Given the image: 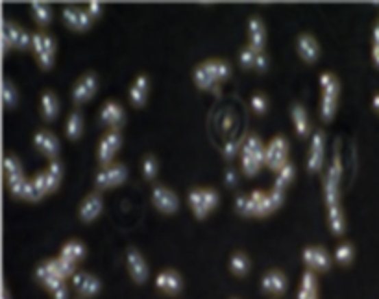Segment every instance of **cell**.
I'll list each match as a JSON object with an SVG mask.
<instances>
[{"mask_svg": "<svg viewBox=\"0 0 379 299\" xmlns=\"http://www.w3.org/2000/svg\"><path fill=\"white\" fill-rule=\"evenodd\" d=\"M187 200L193 209V214L198 220H204L219 205V192L215 189H193L187 196Z\"/></svg>", "mask_w": 379, "mask_h": 299, "instance_id": "1", "label": "cell"}, {"mask_svg": "<svg viewBox=\"0 0 379 299\" xmlns=\"http://www.w3.org/2000/svg\"><path fill=\"white\" fill-rule=\"evenodd\" d=\"M289 142L285 137L278 135L267 146V155H265V165L272 172H280L289 161Z\"/></svg>", "mask_w": 379, "mask_h": 299, "instance_id": "2", "label": "cell"}, {"mask_svg": "<svg viewBox=\"0 0 379 299\" xmlns=\"http://www.w3.org/2000/svg\"><path fill=\"white\" fill-rule=\"evenodd\" d=\"M252 200L256 205V216H269L283 205V190L272 189L269 192L265 190H254L252 192Z\"/></svg>", "mask_w": 379, "mask_h": 299, "instance_id": "3", "label": "cell"}, {"mask_svg": "<svg viewBox=\"0 0 379 299\" xmlns=\"http://www.w3.org/2000/svg\"><path fill=\"white\" fill-rule=\"evenodd\" d=\"M128 177V170L124 165H110V166H102L100 172L97 174V187L100 190L106 189H113V187H119L123 185Z\"/></svg>", "mask_w": 379, "mask_h": 299, "instance_id": "4", "label": "cell"}, {"mask_svg": "<svg viewBox=\"0 0 379 299\" xmlns=\"http://www.w3.org/2000/svg\"><path fill=\"white\" fill-rule=\"evenodd\" d=\"M152 203L154 207L163 214H174L178 211V207H180V200H178L176 192L169 189V187H163V185L154 187Z\"/></svg>", "mask_w": 379, "mask_h": 299, "instance_id": "5", "label": "cell"}, {"mask_svg": "<svg viewBox=\"0 0 379 299\" xmlns=\"http://www.w3.org/2000/svg\"><path fill=\"white\" fill-rule=\"evenodd\" d=\"M304 264L307 270L313 272H328L331 268V255L324 248H318V246H309L302 253Z\"/></svg>", "mask_w": 379, "mask_h": 299, "instance_id": "6", "label": "cell"}, {"mask_svg": "<svg viewBox=\"0 0 379 299\" xmlns=\"http://www.w3.org/2000/svg\"><path fill=\"white\" fill-rule=\"evenodd\" d=\"M62 15H63V21H65V25L74 31H86L89 30L93 25L91 13L87 12V10H82V8H76V6L63 8Z\"/></svg>", "mask_w": 379, "mask_h": 299, "instance_id": "7", "label": "cell"}, {"mask_svg": "<svg viewBox=\"0 0 379 299\" xmlns=\"http://www.w3.org/2000/svg\"><path fill=\"white\" fill-rule=\"evenodd\" d=\"M71 279H73L74 290H76L82 298H95V296L100 292V288H102L100 279H97L95 275L87 274V272H76Z\"/></svg>", "mask_w": 379, "mask_h": 299, "instance_id": "8", "label": "cell"}, {"mask_svg": "<svg viewBox=\"0 0 379 299\" xmlns=\"http://www.w3.org/2000/svg\"><path fill=\"white\" fill-rule=\"evenodd\" d=\"M121 144H123V139H121L119 131H110L108 135H104V139L98 144V161H100V165L110 166Z\"/></svg>", "mask_w": 379, "mask_h": 299, "instance_id": "9", "label": "cell"}, {"mask_svg": "<svg viewBox=\"0 0 379 299\" xmlns=\"http://www.w3.org/2000/svg\"><path fill=\"white\" fill-rule=\"evenodd\" d=\"M126 263H128L130 277H132L137 285H143V283L147 281L150 270H148V264L147 261H145V257H143L139 251L130 248L128 255H126Z\"/></svg>", "mask_w": 379, "mask_h": 299, "instance_id": "10", "label": "cell"}, {"mask_svg": "<svg viewBox=\"0 0 379 299\" xmlns=\"http://www.w3.org/2000/svg\"><path fill=\"white\" fill-rule=\"evenodd\" d=\"M98 89V81L95 74H86L76 81V86L73 89V102L74 104H84L87 100H91L95 96V92Z\"/></svg>", "mask_w": 379, "mask_h": 299, "instance_id": "11", "label": "cell"}, {"mask_svg": "<svg viewBox=\"0 0 379 299\" xmlns=\"http://www.w3.org/2000/svg\"><path fill=\"white\" fill-rule=\"evenodd\" d=\"M324 150H326V139L322 131H317L313 135L311 146H309V159H307V170L318 172L324 165Z\"/></svg>", "mask_w": 379, "mask_h": 299, "instance_id": "12", "label": "cell"}, {"mask_svg": "<svg viewBox=\"0 0 379 299\" xmlns=\"http://www.w3.org/2000/svg\"><path fill=\"white\" fill-rule=\"evenodd\" d=\"M296 50H298L302 60L309 65H315L320 57V47H318L317 39L311 34H302L296 39Z\"/></svg>", "mask_w": 379, "mask_h": 299, "instance_id": "13", "label": "cell"}, {"mask_svg": "<svg viewBox=\"0 0 379 299\" xmlns=\"http://www.w3.org/2000/svg\"><path fill=\"white\" fill-rule=\"evenodd\" d=\"M156 288H158L159 292L169 294V296H176V294L182 292L184 281H182V277H180L178 272H174V270H165V272H161V274L156 277Z\"/></svg>", "mask_w": 379, "mask_h": 299, "instance_id": "14", "label": "cell"}, {"mask_svg": "<svg viewBox=\"0 0 379 299\" xmlns=\"http://www.w3.org/2000/svg\"><path fill=\"white\" fill-rule=\"evenodd\" d=\"M102 209H104V200H102V196L100 194H89L82 202V205H80V220L86 222V224H89V222H95L102 214Z\"/></svg>", "mask_w": 379, "mask_h": 299, "instance_id": "15", "label": "cell"}, {"mask_svg": "<svg viewBox=\"0 0 379 299\" xmlns=\"http://www.w3.org/2000/svg\"><path fill=\"white\" fill-rule=\"evenodd\" d=\"M34 144L39 152L43 153L45 157L56 159L60 153V141L56 139L54 133H50L47 129H41L34 135Z\"/></svg>", "mask_w": 379, "mask_h": 299, "instance_id": "16", "label": "cell"}, {"mask_svg": "<svg viewBox=\"0 0 379 299\" xmlns=\"http://www.w3.org/2000/svg\"><path fill=\"white\" fill-rule=\"evenodd\" d=\"M261 288L265 294L270 296H282L287 290V277L280 270H270L261 279Z\"/></svg>", "mask_w": 379, "mask_h": 299, "instance_id": "17", "label": "cell"}, {"mask_svg": "<svg viewBox=\"0 0 379 299\" xmlns=\"http://www.w3.org/2000/svg\"><path fill=\"white\" fill-rule=\"evenodd\" d=\"M100 118H102V122H104L106 126H110L113 131H117V129L121 128V126L124 124L126 115H124L123 105L117 104V102H113V100H110V102H106V104L102 105Z\"/></svg>", "mask_w": 379, "mask_h": 299, "instance_id": "18", "label": "cell"}, {"mask_svg": "<svg viewBox=\"0 0 379 299\" xmlns=\"http://www.w3.org/2000/svg\"><path fill=\"white\" fill-rule=\"evenodd\" d=\"M248 39H250V49H254L259 54L263 52L265 41H267V31H265L263 21L259 17H252L248 23Z\"/></svg>", "mask_w": 379, "mask_h": 299, "instance_id": "19", "label": "cell"}, {"mask_svg": "<svg viewBox=\"0 0 379 299\" xmlns=\"http://www.w3.org/2000/svg\"><path fill=\"white\" fill-rule=\"evenodd\" d=\"M47 266L50 268V272L54 275H58L60 279H67V277H73L76 274V263L73 261H67V259H63V257H58V259H49V261H45Z\"/></svg>", "mask_w": 379, "mask_h": 299, "instance_id": "20", "label": "cell"}, {"mask_svg": "<svg viewBox=\"0 0 379 299\" xmlns=\"http://www.w3.org/2000/svg\"><path fill=\"white\" fill-rule=\"evenodd\" d=\"M296 299H318L317 275L313 270H306L302 275V285L298 288V298Z\"/></svg>", "mask_w": 379, "mask_h": 299, "instance_id": "21", "label": "cell"}, {"mask_svg": "<svg viewBox=\"0 0 379 299\" xmlns=\"http://www.w3.org/2000/svg\"><path fill=\"white\" fill-rule=\"evenodd\" d=\"M291 115H293V124L296 133L300 137H307L309 131H311V124H309V118H307V111L304 109V105L294 104L293 109H291Z\"/></svg>", "mask_w": 379, "mask_h": 299, "instance_id": "22", "label": "cell"}, {"mask_svg": "<svg viewBox=\"0 0 379 299\" xmlns=\"http://www.w3.org/2000/svg\"><path fill=\"white\" fill-rule=\"evenodd\" d=\"M193 79H195L196 87L202 91H217V87H219V81L213 78V74L208 73V68L204 67L202 63L195 68Z\"/></svg>", "mask_w": 379, "mask_h": 299, "instance_id": "23", "label": "cell"}, {"mask_svg": "<svg viewBox=\"0 0 379 299\" xmlns=\"http://www.w3.org/2000/svg\"><path fill=\"white\" fill-rule=\"evenodd\" d=\"M60 113V100L52 91H47L41 96V115H43L45 120L52 122L56 116Z\"/></svg>", "mask_w": 379, "mask_h": 299, "instance_id": "24", "label": "cell"}, {"mask_svg": "<svg viewBox=\"0 0 379 299\" xmlns=\"http://www.w3.org/2000/svg\"><path fill=\"white\" fill-rule=\"evenodd\" d=\"M21 34H23V28L13 25L12 21H6V23H4V26H2V43H4V50H6V52H10V50L17 47Z\"/></svg>", "mask_w": 379, "mask_h": 299, "instance_id": "25", "label": "cell"}, {"mask_svg": "<svg viewBox=\"0 0 379 299\" xmlns=\"http://www.w3.org/2000/svg\"><path fill=\"white\" fill-rule=\"evenodd\" d=\"M54 55H56V41L54 37H50L49 34H45V49L41 54L37 55V62L39 67L43 70H49L54 65Z\"/></svg>", "mask_w": 379, "mask_h": 299, "instance_id": "26", "label": "cell"}, {"mask_svg": "<svg viewBox=\"0 0 379 299\" xmlns=\"http://www.w3.org/2000/svg\"><path fill=\"white\" fill-rule=\"evenodd\" d=\"M32 181H34V185H36L37 189H39V192L43 196L52 194L54 190H58L60 183H62V181H58V179H54V177L50 176L49 172H39Z\"/></svg>", "mask_w": 379, "mask_h": 299, "instance_id": "27", "label": "cell"}, {"mask_svg": "<svg viewBox=\"0 0 379 299\" xmlns=\"http://www.w3.org/2000/svg\"><path fill=\"white\" fill-rule=\"evenodd\" d=\"M337 100H339V92H324L322 91V105H320V115L324 122H330L335 116Z\"/></svg>", "mask_w": 379, "mask_h": 299, "instance_id": "28", "label": "cell"}, {"mask_svg": "<svg viewBox=\"0 0 379 299\" xmlns=\"http://www.w3.org/2000/svg\"><path fill=\"white\" fill-rule=\"evenodd\" d=\"M204 67L208 68V73L213 74V78L217 81H226L232 74V68L226 62H221V60H209V62L202 63Z\"/></svg>", "mask_w": 379, "mask_h": 299, "instance_id": "29", "label": "cell"}, {"mask_svg": "<svg viewBox=\"0 0 379 299\" xmlns=\"http://www.w3.org/2000/svg\"><path fill=\"white\" fill-rule=\"evenodd\" d=\"M60 257L67 259V261H73V263H78L86 257V246L78 242V240H71L67 244L63 246L62 251H60Z\"/></svg>", "mask_w": 379, "mask_h": 299, "instance_id": "30", "label": "cell"}, {"mask_svg": "<svg viewBox=\"0 0 379 299\" xmlns=\"http://www.w3.org/2000/svg\"><path fill=\"white\" fill-rule=\"evenodd\" d=\"M328 222H330V227L333 235H343L344 229H346V222H344V213L341 205L337 207H328Z\"/></svg>", "mask_w": 379, "mask_h": 299, "instance_id": "31", "label": "cell"}, {"mask_svg": "<svg viewBox=\"0 0 379 299\" xmlns=\"http://www.w3.org/2000/svg\"><path fill=\"white\" fill-rule=\"evenodd\" d=\"M230 270H232L233 275L237 277H245L248 272H250V259L245 253H233L232 259H230Z\"/></svg>", "mask_w": 379, "mask_h": 299, "instance_id": "32", "label": "cell"}, {"mask_svg": "<svg viewBox=\"0 0 379 299\" xmlns=\"http://www.w3.org/2000/svg\"><path fill=\"white\" fill-rule=\"evenodd\" d=\"M4 172H6L8 183L12 181H17L21 177H25V172H23V166H21V161H19L15 155H8L4 159Z\"/></svg>", "mask_w": 379, "mask_h": 299, "instance_id": "33", "label": "cell"}, {"mask_svg": "<svg viewBox=\"0 0 379 299\" xmlns=\"http://www.w3.org/2000/svg\"><path fill=\"white\" fill-rule=\"evenodd\" d=\"M82 131H84V118H82V115H80L78 111H74V113H71V116H69L67 120L69 139H71V141H76V139H80Z\"/></svg>", "mask_w": 379, "mask_h": 299, "instance_id": "34", "label": "cell"}, {"mask_svg": "<svg viewBox=\"0 0 379 299\" xmlns=\"http://www.w3.org/2000/svg\"><path fill=\"white\" fill-rule=\"evenodd\" d=\"M30 185H32V179H26L25 176V177H21V179H17V181L8 183V189H10L13 198H17V200H26V198H28Z\"/></svg>", "mask_w": 379, "mask_h": 299, "instance_id": "35", "label": "cell"}, {"mask_svg": "<svg viewBox=\"0 0 379 299\" xmlns=\"http://www.w3.org/2000/svg\"><path fill=\"white\" fill-rule=\"evenodd\" d=\"M30 8L39 25H50V21H52V12H50L49 4H45V2H32Z\"/></svg>", "mask_w": 379, "mask_h": 299, "instance_id": "36", "label": "cell"}, {"mask_svg": "<svg viewBox=\"0 0 379 299\" xmlns=\"http://www.w3.org/2000/svg\"><path fill=\"white\" fill-rule=\"evenodd\" d=\"M294 174H296V170H294V166L291 165V163H287V165L283 166L282 170L278 172V177H276L274 189L285 190V187H289V185H291V181H293V179H294Z\"/></svg>", "mask_w": 379, "mask_h": 299, "instance_id": "37", "label": "cell"}, {"mask_svg": "<svg viewBox=\"0 0 379 299\" xmlns=\"http://www.w3.org/2000/svg\"><path fill=\"white\" fill-rule=\"evenodd\" d=\"M235 209H237V213L243 214V216H256V205H254V200H252L250 194L237 196V200H235Z\"/></svg>", "mask_w": 379, "mask_h": 299, "instance_id": "38", "label": "cell"}, {"mask_svg": "<svg viewBox=\"0 0 379 299\" xmlns=\"http://www.w3.org/2000/svg\"><path fill=\"white\" fill-rule=\"evenodd\" d=\"M4 104H6L8 109H15L17 107V87L13 86L12 79H6L4 81Z\"/></svg>", "mask_w": 379, "mask_h": 299, "instance_id": "39", "label": "cell"}, {"mask_svg": "<svg viewBox=\"0 0 379 299\" xmlns=\"http://www.w3.org/2000/svg\"><path fill=\"white\" fill-rule=\"evenodd\" d=\"M354 246L348 244V242H344V244H341L335 250V261L339 264H350L354 261Z\"/></svg>", "mask_w": 379, "mask_h": 299, "instance_id": "40", "label": "cell"}, {"mask_svg": "<svg viewBox=\"0 0 379 299\" xmlns=\"http://www.w3.org/2000/svg\"><path fill=\"white\" fill-rule=\"evenodd\" d=\"M320 87L324 92H341V83L331 73H324L320 76Z\"/></svg>", "mask_w": 379, "mask_h": 299, "instance_id": "41", "label": "cell"}, {"mask_svg": "<svg viewBox=\"0 0 379 299\" xmlns=\"http://www.w3.org/2000/svg\"><path fill=\"white\" fill-rule=\"evenodd\" d=\"M256 50L250 49V47H245V49L241 50V54H239V63H241L243 68H256Z\"/></svg>", "mask_w": 379, "mask_h": 299, "instance_id": "42", "label": "cell"}, {"mask_svg": "<svg viewBox=\"0 0 379 299\" xmlns=\"http://www.w3.org/2000/svg\"><path fill=\"white\" fill-rule=\"evenodd\" d=\"M158 159L154 157V155H147L145 161H143V176L147 177V179H154V177L158 176Z\"/></svg>", "mask_w": 379, "mask_h": 299, "instance_id": "43", "label": "cell"}, {"mask_svg": "<svg viewBox=\"0 0 379 299\" xmlns=\"http://www.w3.org/2000/svg\"><path fill=\"white\" fill-rule=\"evenodd\" d=\"M250 105L252 109L256 111V113H259V115H263V113L269 111V100H267V96L261 94V92H257V94H254V96L250 98Z\"/></svg>", "mask_w": 379, "mask_h": 299, "instance_id": "44", "label": "cell"}, {"mask_svg": "<svg viewBox=\"0 0 379 299\" xmlns=\"http://www.w3.org/2000/svg\"><path fill=\"white\" fill-rule=\"evenodd\" d=\"M130 100H132V104L137 105V107H143L145 102H147V92L137 89L135 86H132V89H130Z\"/></svg>", "mask_w": 379, "mask_h": 299, "instance_id": "45", "label": "cell"}, {"mask_svg": "<svg viewBox=\"0 0 379 299\" xmlns=\"http://www.w3.org/2000/svg\"><path fill=\"white\" fill-rule=\"evenodd\" d=\"M43 49H45V34H34V36H32V52L36 54V57L43 52Z\"/></svg>", "mask_w": 379, "mask_h": 299, "instance_id": "46", "label": "cell"}, {"mask_svg": "<svg viewBox=\"0 0 379 299\" xmlns=\"http://www.w3.org/2000/svg\"><path fill=\"white\" fill-rule=\"evenodd\" d=\"M47 172H49L50 176L54 177V179H58V181H62V177H63V166L60 161H52L49 165V168H47Z\"/></svg>", "mask_w": 379, "mask_h": 299, "instance_id": "47", "label": "cell"}, {"mask_svg": "<svg viewBox=\"0 0 379 299\" xmlns=\"http://www.w3.org/2000/svg\"><path fill=\"white\" fill-rule=\"evenodd\" d=\"M267 68H269V55L265 54V52H259L256 57V70L265 73Z\"/></svg>", "mask_w": 379, "mask_h": 299, "instance_id": "48", "label": "cell"}, {"mask_svg": "<svg viewBox=\"0 0 379 299\" xmlns=\"http://www.w3.org/2000/svg\"><path fill=\"white\" fill-rule=\"evenodd\" d=\"M134 86L137 87V89H141V91L148 92V89H150V81H148V76H145V74H139V76L135 78Z\"/></svg>", "mask_w": 379, "mask_h": 299, "instance_id": "49", "label": "cell"}, {"mask_svg": "<svg viewBox=\"0 0 379 299\" xmlns=\"http://www.w3.org/2000/svg\"><path fill=\"white\" fill-rule=\"evenodd\" d=\"M87 12L91 13V17L93 18H97L100 13H102V2H89V8H87Z\"/></svg>", "mask_w": 379, "mask_h": 299, "instance_id": "50", "label": "cell"}, {"mask_svg": "<svg viewBox=\"0 0 379 299\" xmlns=\"http://www.w3.org/2000/svg\"><path fill=\"white\" fill-rule=\"evenodd\" d=\"M52 298H54V299H69V288L65 287V285H62V287L58 288V290H54V292H52Z\"/></svg>", "mask_w": 379, "mask_h": 299, "instance_id": "51", "label": "cell"}, {"mask_svg": "<svg viewBox=\"0 0 379 299\" xmlns=\"http://www.w3.org/2000/svg\"><path fill=\"white\" fill-rule=\"evenodd\" d=\"M239 177H237V172L233 170V168H230V170L226 172V183L230 185V187H233V185H237Z\"/></svg>", "mask_w": 379, "mask_h": 299, "instance_id": "52", "label": "cell"}, {"mask_svg": "<svg viewBox=\"0 0 379 299\" xmlns=\"http://www.w3.org/2000/svg\"><path fill=\"white\" fill-rule=\"evenodd\" d=\"M372 60L374 63L379 67V44H374L372 47Z\"/></svg>", "mask_w": 379, "mask_h": 299, "instance_id": "53", "label": "cell"}, {"mask_svg": "<svg viewBox=\"0 0 379 299\" xmlns=\"http://www.w3.org/2000/svg\"><path fill=\"white\" fill-rule=\"evenodd\" d=\"M372 39H374V44H379V25L374 26V30H372Z\"/></svg>", "mask_w": 379, "mask_h": 299, "instance_id": "54", "label": "cell"}, {"mask_svg": "<svg viewBox=\"0 0 379 299\" xmlns=\"http://www.w3.org/2000/svg\"><path fill=\"white\" fill-rule=\"evenodd\" d=\"M372 107L379 113V92H378V94H376V96L372 98Z\"/></svg>", "mask_w": 379, "mask_h": 299, "instance_id": "55", "label": "cell"}, {"mask_svg": "<svg viewBox=\"0 0 379 299\" xmlns=\"http://www.w3.org/2000/svg\"><path fill=\"white\" fill-rule=\"evenodd\" d=\"M4 299H12L10 298V290H8V288H4Z\"/></svg>", "mask_w": 379, "mask_h": 299, "instance_id": "56", "label": "cell"}, {"mask_svg": "<svg viewBox=\"0 0 379 299\" xmlns=\"http://www.w3.org/2000/svg\"><path fill=\"white\" fill-rule=\"evenodd\" d=\"M378 25H379V23H378Z\"/></svg>", "mask_w": 379, "mask_h": 299, "instance_id": "57", "label": "cell"}]
</instances>
